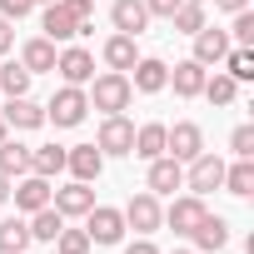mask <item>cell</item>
Here are the masks:
<instances>
[{
    "instance_id": "cell-37",
    "label": "cell",
    "mask_w": 254,
    "mask_h": 254,
    "mask_svg": "<svg viewBox=\"0 0 254 254\" xmlns=\"http://www.w3.org/2000/svg\"><path fill=\"white\" fill-rule=\"evenodd\" d=\"M30 10H35V0H0V15H5V20H20Z\"/></svg>"
},
{
    "instance_id": "cell-45",
    "label": "cell",
    "mask_w": 254,
    "mask_h": 254,
    "mask_svg": "<svg viewBox=\"0 0 254 254\" xmlns=\"http://www.w3.org/2000/svg\"><path fill=\"white\" fill-rule=\"evenodd\" d=\"M175 254H194V249H175Z\"/></svg>"
},
{
    "instance_id": "cell-43",
    "label": "cell",
    "mask_w": 254,
    "mask_h": 254,
    "mask_svg": "<svg viewBox=\"0 0 254 254\" xmlns=\"http://www.w3.org/2000/svg\"><path fill=\"white\" fill-rule=\"evenodd\" d=\"M5 130H10V125H5V115H0V140H5Z\"/></svg>"
},
{
    "instance_id": "cell-26",
    "label": "cell",
    "mask_w": 254,
    "mask_h": 254,
    "mask_svg": "<svg viewBox=\"0 0 254 254\" xmlns=\"http://www.w3.org/2000/svg\"><path fill=\"white\" fill-rule=\"evenodd\" d=\"M60 170H65V150H60V145H40V150H30V175L55 180Z\"/></svg>"
},
{
    "instance_id": "cell-14",
    "label": "cell",
    "mask_w": 254,
    "mask_h": 254,
    "mask_svg": "<svg viewBox=\"0 0 254 254\" xmlns=\"http://www.w3.org/2000/svg\"><path fill=\"white\" fill-rule=\"evenodd\" d=\"M110 20H115L120 35H140V30L150 25V10H145V0H115V5H110Z\"/></svg>"
},
{
    "instance_id": "cell-6",
    "label": "cell",
    "mask_w": 254,
    "mask_h": 254,
    "mask_svg": "<svg viewBox=\"0 0 254 254\" xmlns=\"http://www.w3.org/2000/svg\"><path fill=\"white\" fill-rule=\"evenodd\" d=\"M55 70H60L65 85H90V80H95V55H90L85 45H70V50L55 55Z\"/></svg>"
},
{
    "instance_id": "cell-23",
    "label": "cell",
    "mask_w": 254,
    "mask_h": 254,
    "mask_svg": "<svg viewBox=\"0 0 254 254\" xmlns=\"http://www.w3.org/2000/svg\"><path fill=\"white\" fill-rule=\"evenodd\" d=\"M20 65H25L30 75H40V70H55V40H45V35L25 40V50H20Z\"/></svg>"
},
{
    "instance_id": "cell-21",
    "label": "cell",
    "mask_w": 254,
    "mask_h": 254,
    "mask_svg": "<svg viewBox=\"0 0 254 254\" xmlns=\"http://www.w3.org/2000/svg\"><path fill=\"white\" fill-rule=\"evenodd\" d=\"M45 204H50V180L30 175V180H20V185H15V209L35 214V209H45Z\"/></svg>"
},
{
    "instance_id": "cell-40",
    "label": "cell",
    "mask_w": 254,
    "mask_h": 254,
    "mask_svg": "<svg viewBox=\"0 0 254 254\" xmlns=\"http://www.w3.org/2000/svg\"><path fill=\"white\" fill-rule=\"evenodd\" d=\"M125 254H160V249H155L150 239H135V244H130V249H125Z\"/></svg>"
},
{
    "instance_id": "cell-12",
    "label": "cell",
    "mask_w": 254,
    "mask_h": 254,
    "mask_svg": "<svg viewBox=\"0 0 254 254\" xmlns=\"http://www.w3.org/2000/svg\"><path fill=\"white\" fill-rule=\"evenodd\" d=\"M65 170L75 175V180H100V170H105V155H100V145H75V150H65Z\"/></svg>"
},
{
    "instance_id": "cell-18",
    "label": "cell",
    "mask_w": 254,
    "mask_h": 254,
    "mask_svg": "<svg viewBox=\"0 0 254 254\" xmlns=\"http://www.w3.org/2000/svg\"><path fill=\"white\" fill-rule=\"evenodd\" d=\"M165 130H170V125H160V120L140 125V130H135V145H130V155H140V160H160V155H165Z\"/></svg>"
},
{
    "instance_id": "cell-1",
    "label": "cell",
    "mask_w": 254,
    "mask_h": 254,
    "mask_svg": "<svg viewBox=\"0 0 254 254\" xmlns=\"http://www.w3.org/2000/svg\"><path fill=\"white\" fill-rule=\"evenodd\" d=\"M130 100H135V85H130V75H125V70H110V75H100V80L90 85V105L105 110V115L130 110Z\"/></svg>"
},
{
    "instance_id": "cell-28",
    "label": "cell",
    "mask_w": 254,
    "mask_h": 254,
    "mask_svg": "<svg viewBox=\"0 0 254 254\" xmlns=\"http://www.w3.org/2000/svg\"><path fill=\"white\" fill-rule=\"evenodd\" d=\"M30 249V224L25 219H5L0 224V254H25Z\"/></svg>"
},
{
    "instance_id": "cell-10",
    "label": "cell",
    "mask_w": 254,
    "mask_h": 254,
    "mask_svg": "<svg viewBox=\"0 0 254 254\" xmlns=\"http://www.w3.org/2000/svg\"><path fill=\"white\" fill-rule=\"evenodd\" d=\"M224 55H229V30H214V25L194 30V55H190V60H199V65L209 70V65H219Z\"/></svg>"
},
{
    "instance_id": "cell-16",
    "label": "cell",
    "mask_w": 254,
    "mask_h": 254,
    "mask_svg": "<svg viewBox=\"0 0 254 254\" xmlns=\"http://www.w3.org/2000/svg\"><path fill=\"white\" fill-rule=\"evenodd\" d=\"M165 80H170V65H165V60H155V55L135 60V80H130V85H135L140 95H160V90H165Z\"/></svg>"
},
{
    "instance_id": "cell-2",
    "label": "cell",
    "mask_w": 254,
    "mask_h": 254,
    "mask_svg": "<svg viewBox=\"0 0 254 254\" xmlns=\"http://www.w3.org/2000/svg\"><path fill=\"white\" fill-rule=\"evenodd\" d=\"M85 110H90V95H85V85H65L50 105H45V120L55 125V130H75V125L85 120Z\"/></svg>"
},
{
    "instance_id": "cell-13",
    "label": "cell",
    "mask_w": 254,
    "mask_h": 254,
    "mask_svg": "<svg viewBox=\"0 0 254 254\" xmlns=\"http://www.w3.org/2000/svg\"><path fill=\"white\" fill-rule=\"evenodd\" d=\"M204 214H209V209H204V199H199V194H185V199H175V204L165 209V224H170L175 234H190Z\"/></svg>"
},
{
    "instance_id": "cell-41",
    "label": "cell",
    "mask_w": 254,
    "mask_h": 254,
    "mask_svg": "<svg viewBox=\"0 0 254 254\" xmlns=\"http://www.w3.org/2000/svg\"><path fill=\"white\" fill-rule=\"evenodd\" d=\"M214 5H219V10H229V15H234V10H249V0H214Z\"/></svg>"
},
{
    "instance_id": "cell-31",
    "label": "cell",
    "mask_w": 254,
    "mask_h": 254,
    "mask_svg": "<svg viewBox=\"0 0 254 254\" xmlns=\"http://www.w3.org/2000/svg\"><path fill=\"white\" fill-rule=\"evenodd\" d=\"M0 90H5L10 100H15V95H30V70L15 65V60H10V65H0Z\"/></svg>"
},
{
    "instance_id": "cell-44",
    "label": "cell",
    "mask_w": 254,
    "mask_h": 254,
    "mask_svg": "<svg viewBox=\"0 0 254 254\" xmlns=\"http://www.w3.org/2000/svg\"><path fill=\"white\" fill-rule=\"evenodd\" d=\"M35 5H55V0H35Z\"/></svg>"
},
{
    "instance_id": "cell-8",
    "label": "cell",
    "mask_w": 254,
    "mask_h": 254,
    "mask_svg": "<svg viewBox=\"0 0 254 254\" xmlns=\"http://www.w3.org/2000/svg\"><path fill=\"white\" fill-rule=\"evenodd\" d=\"M120 214H125V224L140 229V234H155V229L165 224V209H160V199H155V194H135Z\"/></svg>"
},
{
    "instance_id": "cell-27",
    "label": "cell",
    "mask_w": 254,
    "mask_h": 254,
    "mask_svg": "<svg viewBox=\"0 0 254 254\" xmlns=\"http://www.w3.org/2000/svg\"><path fill=\"white\" fill-rule=\"evenodd\" d=\"M0 175H30V150L20 140H0Z\"/></svg>"
},
{
    "instance_id": "cell-4",
    "label": "cell",
    "mask_w": 254,
    "mask_h": 254,
    "mask_svg": "<svg viewBox=\"0 0 254 254\" xmlns=\"http://www.w3.org/2000/svg\"><path fill=\"white\" fill-rule=\"evenodd\" d=\"M199 150H204V130H199L194 120H180L175 130H165V155H170V160L190 165V160H194Z\"/></svg>"
},
{
    "instance_id": "cell-9",
    "label": "cell",
    "mask_w": 254,
    "mask_h": 254,
    "mask_svg": "<svg viewBox=\"0 0 254 254\" xmlns=\"http://www.w3.org/2000/svg\"><path fill=\"white\" fill-rule=\"evenodd\" d=\"M50 204H55L65 219H75V214H90V209H95V190H90L85 180H70L65 190H50Z\"/></svg>"
},
{
    "instance_id": "cell-29",
    "label": "cell",
    "mask_w": 254,
    "mask_h": 254,
    "mask_svg": "<svg viewBox=\"0 0 254 254\" xmlns=\"http://www.w3.org/2000/svg\"><path fill=\"white\" fill-rule=\"evenodd\" d=\"M170 25H175L180 35H194V30H204V5H199V0H185V5L170 15Z\"/></svg>"
},
{
    "instance_id": "cell-36",
    "label": "cell",
    "mask_w": 254,
    "mask_h": 254,
    "mask_svg": "<svg viewBox=\"0 0 254 254\" xmlns=\"http://www.w3.org/2000/svg\"><path fill=\"white\" fill-rule=\"evenodd\" d=\"M60 5L75 15V25H95V20H90V15H95V0H60Z\"/></svg>"
},
{
    "instance_id": "cell-35",
    "label": "cell",
    "mask_w": 254,
    "mask_h": 254,
    "mask_svg": "<svg viewBox=\"0 0 254 254\" xmlns=\"http://www.w3.org/2000/svg\"><path fill=\"white\" fill-rule=\"evenodd\" d=\"M229 35H234L239 45H254V15H249V10H234V25H229Z\"/></svg>"
},
{
    "instance_id": "cell-19",
    "label": "cell",
    "mask_w": 254,
    "mask_h": 254,
    "mask_svg": "<svg viewBox=\"0 0 254 254\" xmlns=\"http://www.w3.org/2000/svg\"><path fill=\"white\" fill-rule=\"evenodd\" d=\"M5 125H15V130H40V125H45V110H40L30 95H15V100L5 105Z\"/></svg>"
},
{
    "instance_id": "cell-17",
    "label": "cell",
    "mask_w": 254,
    "mask_h": 254,
    "mask_svg": "<svg viewBox=\"0 0 254 254\" xmlns=\"http://www.w3.org/2000/svg\"><path fill=\"white\" fill-rule=\"evenodd\" d=\"M180 185H185V170H180V160H170V155L150 160V194H175Z\"/></svg>"
},
{
    "instance_id": "cell-33",
    "label": "cell",
    "mask_w": 254,
    "mask_h": 254,
    "mask_svg": "<svg viewBox=\"0 0 254 254\" xmlns=\"http://www.w3.org/2000/svg\"><path fill=\"white\" fill-rule=\"evenodd\" d=\"M55 249H60V254H85V249H90V234H85V229H60V234H55Z\"/></svg>"
},
{
    "instance_id": "cell-15",
    "label": "cell",
    "mask_w": 254,
    "mask_h": 254,
    "mask_svg": "<svg viewBox=\"0 0 254 254\" xmlns=\"http://www.w3.org/2000/svg\"><path fill=\"white\" fill-rule=\"evenodd\" d=\"M190 239H194V249H204V254H219V249L229 244V224H224L219 214H204V219L190 229Z\"/></svg>"
},
{
    "instance_id": "cell-5",
    "label": "cell",
    "mask_w": 254,
    "mask_h": 254,
    "mask_svg": "<svg viewBox=\"0 0 254 254\" xmlns=\"http://www.w3.org/2000/svg\"><path fill=\"white\" fill-rule=\"evenodd\" d=\"M95 145H100V155H130V145H135V125L125 120V115H105Z\"/></svg>"
},
{
    "instance_id": "cell-11",
    "label": "cell",
    "mask_w": 254,
    "mask_h": 254,
    "mask_svg": "<svg viewBox=\"0 0 254 254\" xmlns=\"http://www.w3.org/2000/svg\"><path fill=\"white\" fill-rule=\"evenodd\" d=\"M204 80H209V70H204L199 60H180V65L170 70V80H165V85H175V95H180V100H194V95L204 90Z\"/></svg>"
},
{
    "instance_id": "cell-25",
    "label": "cell",
    "mask_w": 254,
    "mask_h": 254,
    "mask_svg": "<svg viewBox=\"0 0 254 254\" xmlns=\"http://www.w3.org/2000/svg\"><path fill=\"white\" fill-rule=\"evenodd\" d=\"M65 229V214L55 209V204H45V209H35L30 214V239H40V244H55V234Z\"/></svg>"
},
{
    "instance_id": "cell-39",
    "label": "cell",
    "mask_w": 254,
    "mask_h": 254,
    "mask_svg": "<svg viewBox=\"0 0 254 254\" xmlns=\"http://www.w3.org/2000/svg\"><path fill=\"white\" fill-rule=\"evenodd\" d=\"M10 45H15V25H10V20H5V15H0V55H5V50H10Z\"/></svg>"
},
{
    "instance_id": "cell-38",
    "label": "cell",
    "mask_w": 254,
    "mask_h": 254,
    "mask_svg": "<svg viewBox=\"0 0 254 254\" xmlns=\"http://www.w3.org/2000/svg\"><path fill=\"white\" fill-rule=\"evenodd\" d=\"M180 5H185V0H145V10H150V15H165V20H170Z\"/></svg>"
},
{
    "instance_id": "cell-30",
    "label": "cell",
    "mask_w": 254,
    "mask_h": 254,
    "mask_svg": "<svg viewBox=\"0 0 254 254\" xmlns=\"http://www.w3.org/2000/svg\"><path fill=\"white\" fill-rule=\"evenodd\" d=\"M219 65H224V75H234L239 85H244V80H254V50H249V45H239V50H229V55H224Z\"/></svg>"
},
{
    "instance_id": "cell-46",
    "label": "cell",
    "mask_w": 254,
    "mask_h": 254,
    "mask_svg": "<svg viewBox=\"0 0 254 254\" xmlns=\"http://www.w3.org/2000/svg\"><path fill=\"white\" fill-rule=\"evenodd\" d=\"M199 5H204V0H199Z\"/></svg>"
},
{
    "instance_id": "cell-42",
    "label": "cell",
    "mask_w": 254,
    "mask_h": 254,
    "mask_svg": "<svg viewBox=\"0 0 254 254\" xmlns=\"http://www.w3.org/2000/svg\"><path fill=\"white\" fill-rule=\"evenodd\" d=\"M5 199H10V180H5V175H0V204H5Z\"/></svg>"
},
{
    "instance_id": "cell-22",
    "label": "cell",
    "mask_w": 254,
    "mask_h": 254,
    "mask_svg": "<svg viewBox=\"0 0 254 254\" xmlns=\"http://www.w3.org/2000/svg\"><path fill=\"white\" fill-rule=\"evenodd\" d=\"M135 60H140V50H135V35H110L105 40V65L110 70H135Z\"/></svg>"
},
{
    "instance_id": "cell-7",
    "label": "cell",
    "mask_w": 254,
    "mask_h": 254,
    "mask_svg": "<svg viewBox=\"0 0 254 254\" xmlns=\"http://www.w3.org/2000/svg\"><path fill=\"white\" fill-rule=\"evenodd\" d=\"M85 219H90V224H85L90 244H120V234H125V214H120V209H110V204H95Z\"/></svg>"
},
{
    "instance_id": "cell-3",
    "label": "cell",
    "mask_w": 254,
    "mask_h": 254,
    "mask_svg": "<svg viewBox=\"0 0 254 254\" xmlns=\"http://www.w3.org/2000/svg\"><path fill=\"white\" fill-rule=\"evenodd\" d=\"M185 185H190V194H214L219 185H224V160L219 155H209V150H199L194 160H190V175H185Z\"/></svg>"
},
{
    "instance_id": "cell-32",
    "label": "cell",
    "mask_w": 254,
    "mask_h": 254,
    "mask_svg": "<svg viewBox=\"0 0 254 254\" xmlns=\"http://www.w3.org/2000/svg\"><path fill=\"white\" fill-rule=\"evenodd\" d=\"M199 95H209V105H234L239 80H234V75H214V80H204V90H199Z\"/></svg>"
},
{
    "instance_id": "cell-34",
    "label": "cell",
    "mask_w": 254,
    "mask_h": 254,
    "mask_svg": "<svg viewBox=\"0 0 254 254\" xmlns=\"http://www.w3.org/2000/svg\"><path fill=\"white\" fill-rule=\"evenodd\" d=\"M229 150H234L239 160H254V125H239V130L229 135Z\"/></svg>"
},
{
    "instance_id": "cell-20",
    "label": "cell",
    "mask_w": 254,
    "mask_h": 254,
    "mask_svg": "<svg viewBox=\"0 0 254 254\" xmlns=\"http://www.w3.org/2000/svg\"><path fill=\"white\" fill-rule=\"evenodd\" d=\"M40 30H45V40H70V35H80V25H75V15L60 5H45V15H40Z\"/></svg>"
},
{
    "instance_id": "cell-24",
    "label": "cell",
    "mask_w": 254,
    "mask_h": 254,
    "mask_svg": "<svg viewBox=\"0 0 254 254\" xmlns=\"http://www.w3.org/2000/svg\"><path fill=\"white\" fill-rule=\"evenodd\" d=\"M219 190H229L234 199H249V194H254V160L224 165V185H219Z\"/></svg>"
}]
</instances>
